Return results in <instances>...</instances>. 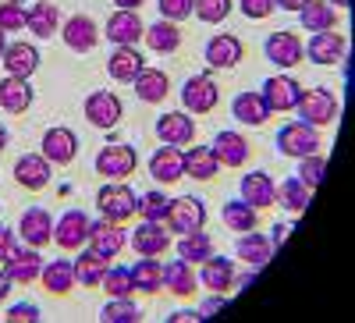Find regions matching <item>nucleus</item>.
I'll use <instances>...</instances> for the list:
<instances>
[{"instance_id":"obj_44","label":"nucleus","mask_w":355,"mask_h":323,"mask_svg":"<svg viewBox=\"0 0 355 323\" xmlns=\"http://www.w3.org/2000/svg\"><path fill=\"white\" fill-rule=\"evenodd\" d=\"M135 213H142V220H157V224H164L167 213H171V195H164V192H146V195L139 199Z\"/></svg>"},{"instance_id":"obj_10","label":"nucleus","mask_w":355,"mask_h":323,"mask_svg":"<svg viewBox=\"0 0 355 323\" xmlns=\"http://www.w3.org/2000/svg\"><path fill=\"white\" fill-rule=\"evenodd\" d=\"M89 238V217L82 210H68L57 217V227H53V242L57 249H64V252H78Z\"/></svg>"},{"instance_id":"obj_15","label":"nucleus","mask_w":355,"mask_h":323,"mask_svg":"<svg viewBox=\"0 0 355 323\" xmlns=\"http://www.w3.org/2000/svg\"><path fill=\"white\" fill-rule=\"evenodd\" d=\"M157 139L164 146H189L196 139V121L189 117V110H171L157 117Z\"/></svg>"},{"instance_id":"obj_50","label":"nucleus","mask_w":355,"mask_h":323,"mask_svg":"<svg viewBox=\"0 0 355 323\" xmlns=\"http://www.w3.org/2000/svg\"><path fill=\"white\" fill-rule=\"evenodd\" d=\"M242 4V15L252 18V21H263V18H270L277 8H274V0H239Z\"/></svg>"},{"instance_id":"obj_58","label":"nucleus","mask_w":355,"mask_h":323,"mask_svg":"<svg viewBox=\"0 0 355 323\" xmlns=\"http://www.w3.org/2000/svg\"><path fill=\"white\" fill-rule=\"evenodd\" d=\"M8 295H11V277H8L4 270H0V302H4Z\"/></svg>"},{"instance_id":"obj_47","label":"nucleus","mask_w":355,"mask_h":323,"mask_svg":"<svg viewBox=\"0 0 355 323\" xmlns=\"http://www.w3.org/2000/svg\"><path fill=\"white\" fill-rule=\"evenodd\" d=\"M231 8H234V0H196L192 15L199 21H206V25H220L231 15Z\"/></svg>"},{"instance_id":"obj_18","label":"nucleus","mask_w":355,"mask_h":323,"mask_svg":"<svg viewBox=\"0 0 355 323\" xmlns=\"http://www.w3.org/2000/svg\"><path fill=\"white\" fill-rule=\"evenodd\" d=\"M242 53H245V46H242L239 36L220 33V36H214L210 43H206V64L217 68V71H231L234 64L242 61Z\"/></svg>"},{"instance_id":"obj_21","label":"nucleus","mask_w":355,"mask_h":323,"mask_svg":"<svg viewBox=\"0 0 355 323\" xmlns=\"http://www.w3.org/2000/svg\"><path fill=\"white\" fill-rule=\"evenodd\" d=\"M146 33V25L139 18V11H114L107 21V40L114 46H135Z\"/></svg>"},{"instance_id":"obj_49","label":"nucleus","mask_w":355,"mask_h":323,"mask_svg":"<svg viewBox=\"0 0 355 323\" xmlns=\"http://www.w3.org/2000/svg\"><path fill=\"white\" fill-rule=\"evenodd\" d=\"M157 8L167 21H185V18H192L196 0H157Z\"/></svg>"},{"instance_id":"obj_42","label":"nucleus","mask_w":355,"mask_h":323,"mask_svg":"<svg viewBox=\"0 0 355 323\" xmlns=\"http://www.w3.org/2000/svg\"><path fill=\"white\" fill-rule=\"evenodd\" d=\"M220 217H224L227 231H252V227H256V220H259V210H256V207H249L245 199H231V202H224Z\"/></svg>"},{"instance_id":"obj_60","label":"nucleus","mask_w":355,"mask_h":323,"mask_svg":"<svg viewBox=\"0 0 355 323\" xmlns=\"http://www.w3.org/2000/svg\"><path fill=\"white\" fill-rule=\"evenodd\" d=\"M327 4H331V8H341V11H345V8H348V0H327Z\"/></svg>"},{"instance_id":"obj_20","label":"nucleus","mask_w":355,"mask_h":323,"mask_svg":"<svg viewBox=\"0 0 355 323\" xmlns=\"http://www.w3.org/2000/svg\"><path fill=\"white\" fill-rule=\"evenodd\" d=\"M164 288L171 291V295H178V299H192L199 291V277L192 270V263H185L182 256L164 263Z\"/></svg>"},{"instance_id":"obj_29","label":"nucleus","mask_w":355,"mask_h":323,"mask_svg":"<svg viewBox=\"0 0 355 323\" xmlns=\"http://www.w3.org/2000/svg\"><path fill=\"white\" fill-rule=\"evenodd\" d=\"M242 199L249 202V207H256V210L274 207V178L266 171L245 174V178H242Z\"/></svg>"},{"instance_id":"obj_36","label":"nucleus","mask_w":355,"mask_h":323,"mask_svg":"<svg viewBox=\"0 0 355 323\" xmlns=\"http://www.w3.org/2000/svg\"><path fill=\"white\" fill-rule=\"evenodd\" d=\"M142 40H146V46L150 50H157V53H174L178 46H182V28H178V21H167V18H160L157 25H150L142 33Z\"/></svg>"},{"instance_id":"obj_6","label":"nucleus","mask_w":355,"mask_h":323,"mask_svg":"<svg viewBox=\"0 0 355 323\" xmlns=\"http://www.w3.org/2000/svg\"><path fill=\"white\" fill-rule=\"evenodd\" d=\"M85 117L93 128H114L117 121L125 117V107H121V96L110 93V89H96L85 96Z\"/></svg>"},{"instance_id":"obj_7","label":"nucleus","mask_w":355,"mask_h":323,"mask_svg":"<svg viewBox=\"0 0 355 323\" xmlns=\"http://www.w3.org/2000/svg\"><path fill=\"white\" fill-rule=\"evenodd\" d=\"M40 270H43V256L33 245H15L11 256L4 259V274L11 277V284H33L40 281Z\"/></svg>"},{"instance_id":"obj_37","label":"nucleus","mask_w":355,"mask_h":323,"mask_svg":"<svg viewBox=\"0 0 355 323\" xmlns=\"http://www.w3.org/2000/svg\"><path fill=\"white\" fill-rule=\"evenodd\" d=\"M313 192L299 182V178H284L281 185H274V207H284L288 213H302L309 207Z\"/></svg>"},{"instance_id":"obj_23","label":"nucleus","mask_w":355,"mask_h":323,"mask_svg":"<svg viewBox=\"0 0 355 323\" xmlns=\"http://www.w3.org/2000/svg\"><path fill=\"white\" fill-rule=\"evenodd\" d=\"M266 61L277 64V68H295L302 64V43L295 33H274L270 40H266Z\"/></svg>"},{"instance_id":"obj_39","label":"nucleus","mask_w":355,"mask_h":323,"mask_svg":"<svg viewBox=\"0 0 355 323\" xmlns=\"http://www.w3.org/2000/svg\"><path fill=\"white\" fill-rule=\"evenodd\" d=\"M107 267H110V259H107V256H100L96 249H85V252L75 256V281L85 284V288H93V284L103 281Z\"/></svg>"},{"instance_id":"obj_62","label":"nucleus","mask_w":355,"mask_h":323,"mask_svg":"<svg viewBox=\"0 0 355 323\" xmlns=\"http://www.w3.org/2000/svg\"><path fill=\"white\" fill-rule=\"evenodd\" d=\"M11 4H21V0H11Z\"/></svg>"},{"instance_id":"obj_45","label":"nucleus","mask_w":355,"mask_h":323,"mask_svg":"<svg viewBox=\"0 0 355 323\" xmlns=\"http://www.w3.org/2000/svg\"><path fill=\"white\" fill-rule=\"evenodd\" d=\"M100 284H103V291H107L110 299H125V295H132V291H135L128 267H107V274H103Z\"/></svg>"},{"instance_id":"obj_48","label":"nucleus","mask_w":355,"mask_h":323,"mask_svg":"<svg viewBox=\"0 0 355 323\" xmlns=\"http://www.w3.org/2000/svg\"><path fill=\"white\" fill-rule=\"evenodd\" d=\"M28 25V11L21 4H0V33H18V28Z\"/></svg>"},{"instance_id":"obj_2","label":"nucleus","mask_w":355,"mask_h":323,"mask_svg":"<svg viewBox=\"0 0 355 323\" xmlns=\"http://www.w3.org/2000/svg\"><path fill=\"white\" fill-rule=\"evenodd\" d=\"M295 110H299V117H302L306 125L323 128V125H331L334 117H338V96L331 89H323V85H316V89H302Z\"/></svg>"},{"instance_id":"obj_1","label":"nucleus","mask_w":355,"mask_h":323,"mask_svg":"<svg viewBox=\"0 0 355 323\" xmlns=\"http://www.w3.org/2000/svg\"><path fill=\"white\" fill-rule=\"evenodd\" d=\"M96 207L107 220L114 224H125L135 217V207H139V195L125 185V182H107L100 192H96Z\"/></svg>"},{"instance_id":"obj_53","label":"nucleus","mask_w":355,"mask_h":323,"mask_svg":"<svg viewBox=\"0 0 355 323\" xmlns=\"http://www.w3.org/2000/svg\"><path fill=\"white\" fill-rule=\"evenodd\" d=\"M11 249H15V231L0 224V263H4V259L11 256Z\"/></svg>"},{"instance_id":"obj_3","label":"nucleus","mask_w":355,"mask_h":323,"mask_svg":"<svg viewBox=\"0 0 355 323\" xmlns=\"http://www.w3.org/2000/svg\"><path fill=\"white\" fill-rule=\"evenodd\" d=\"M277 150L281 157H295V160H302L309 153H320V135L313 125L306 121H291L277 132Z\"/></svg>"},{"instance_id":"obj_8","label":"nucleus","mask_w":355,"mask_h":323,"mask_svg":"<svg viewBox=\"0 0 355 323\" xmlns=\"http://www.w3.org/2000/svg\"><path fill=\"white\" fill-rule=\"evenodd\" d=\"M50 174H53V164L43 153H25L15 160V182L25 192H43L50 185Z\"/></svg>"},{"instance_id":"obj_43","label":"nucleus","mask_w":355,"mask_h":323,"mask_svg":"<svg viewBox=\"0 0 355 323\" xmlns=\"http://www.w3.org/2000/svg\"><path fill=\"white\" fill-rule=\"evenodd\" d=\"M100 320H103V323H139L142 313H139V306L132 302V295H125V299H110V302L103 306Z\"/></svg>"},{"instance_id":"obj_19","label":"nucleus","mask_w":355,"mask_h":323,"mask_svg":"<svg viewBox=\"0 0 355 323\" xmlns=\"http://www.w3.org/2000/svg\"><path fill=\"white\" fill-rule=\"evenodd\" d=\"M150 174L160 185H174L185 178V157L178 146H160V150L150 157Z\"/></svg>"},{"instance_id":"obj_33","label":"nucleus","mask_w":355,"mask_h":323,"mask_svg":"<svg viewBox=\"0 0 355 323\" xmlns=\"http://www.w3.org/2000/svg\"><path fill=\"white\" fill-rule=\"evenodd\" d=\"M199 277L210 291H231L234 288V263L227 256H210V259H202Z\"/></svg>"},{"instance_id":"obj_57","label":"nucleus","mask_w":355,"mask_h":323,"mask_svg":"<svg viewBox=\"0 0 355 323\" xmlns=\"http://www.w3.org/2000/svg\"><path fill=\"white\" fill-rule=\"evenodd\" d=\"M288 231H291L288 224H277V227H274V238H270V242H274V245H284V238H288Z\"/></svg>"},{"instance_id":"obj_31","label":"nucleus","mask_w":355,"mask_h":323,"mask_svg":"<svg viewBox=\"0 0 355 323\" xmlns=\"http://www.w3.org/2000/svg\"><path fill=\"white\" fill-rule=\"evenodd\" d=\"M139 71H142V53L135 46H114L110 61H107V75L114 82H135Z\"/></svg>"},{"instance_id":"obj_9","label":"nucleus","mask_w":355,"mask_h":323,"mask_svg":"<svg viewBox=\"0 0 355 323\" xmlns=\"http://www.w3.org/2000/svg\"><path fill=\"white\" fill-rule=\"evenodd\" d=\"M217 100H220V89L210 75H192L182 89V103L189 114H210L217 107Z\"/></svg>"},{"instance_id":"obj_51","label":"nucleus","mask_w":355,"mask_h":323,"mask_svg":"<svg viewBox=\"0 0 355 323\" xmlns=\"http://www.w3.org/2000/svg\"><path fill=\"white\" fill-rule=\"evenodd\" d=\"M4 320H8V323H36V320H40V306H36V302H18V306L8 309Z\"/></svg>"},{"instance_id":"obj_59","label":"nucleus","mask_w":355,"mask_h":323,"mask_svg":"<svg viewBox=\"0 0 355 323\" xmlns=\"http://www.w3.org/2000/svg\"><path fill=\"white\" fill-rule=\"evenodd\" d=\"M8 142H11V135H8V128H4V125H0V153L8 150Z\"/></svg>"},{"instance_id":"obj_32","label":"nucleus","mask_w":355,"mask_h":323,"mask_svg":"<svg viewBox=\"0 0 355 323\" xmlns=\"http://www.w3.org/2000/svg\"><path fill=\"white\" fill-rule=\"evenodd\" d=\"M231 114L239 117L242 125H252V128L270 121V107H266V100L259 93H239V96H234V103H231Z\"/></svg>"},{"instance_id":"obj_34","label":"nucleus","mask_w":355,"mask_h":323,"mask_svg":"<svg viewBox=\"0 0 355 323\" xmlns=\"http://www.w3.org/2000/svg\"><path fill=\"white\" fill-rule=\"evenodd\" d=\"M182 157H185V174H189V178H196V182H214L217 178L220 164H217L210 146H192V150L182 153Z\"/></svg>"},{"instance_id":"obj_17","label":"nucleus","mask_w":355,"mask_h":323,"mask_svg":"<svg viewBox=\"0 0 355 323\" xmlns=\"http://www.w3.org/2000/svg\"><path fill=\"white\" fill-rule=\"evenodd\" d=\"M132 249L139 256H164L171 249V227H164L157 220H142L132 231Z\"/></svg>"},{"instance_id":"obj_35","label":"nucleus","mask_w":355,"mask_h":323,"mask_svg":"<svg viewBox=\"0 0 355 323\" xmlns=\"http://www.w3.org/2000/svg\"><path fill=\"white\" fill-rule=\"evenodd\" d=\"M132 284L142 295H157L164 288V263H157V256H142L132 267Z\"/></svg>"},{"instance_id":"obj_40","label":"nucleus","mask_w":355,"mask_h":323,"mask_svg":"<svg viewBox=\"0 0 355 323\" xmlns=\"http://www.w3.org/2000/svg\"><path fill=\"white\" fill-rule=\"evenodd\" d=\"M299 21H302L306 33H327V28L338 25V8H331L327 0H309L299 11Z\"/></svg>"},{"instance_id":"obj_38","label":"nucleus","mask_w":355,"mask_h":323,"mask_svg":"<svg viewBox=\"0 0 355 323\" xmlns=\"http://www.w3.org/2000/svg\"><path fill=\"white\" fill-rule=\"evenodd\" d=\"M61 25H64L61 11H57V4H50V0H40V4L28 8V33H36L40 40H50Z\"/></svg>"},{"instance_id":"obj_30","label":"nucleus","mask_w":355,"mask_h":323,"mask_svg":"<svg viewBox=\"0 0 355 323\" xmlns=\"http://www.w3.org/2000/svg\"><path fill=\"white\" fill-rule=\"evenodd\" d=\"M135 96L142 100V103H164L167 100V93H171V82H167V75L164 71H157V68H142L139 75H135Z\"/></svg>"},{"instance_id":"obj_4","label":"nucleus","mask_w":355,"mask_h":323,"mask_svg":"<svg viewBox=\"0 0 355 323\" xmlns=\"http://www.w3.org/2000/svg\"><path fill=\"white\" fill-rule=\"evenodd\" d=\"M135 164H139V153L128 142L103 146V150L96 153V174H103V178H110V182H125L135 171Z\"/></svg>"},{"instance_id":"obj_61","label":"nucleus","mask_w":355,"mask_h":323,"mask_svg":"<svg viewBox=\"0 0 355 323\" xmlns=\"http://www.w3.org/2000/svg\"><path fill=\"white\" fill-rule=\"evenodd\" d=\"M4 50H8V40H4V33H0V61H4Z\"/></svg>"},{"instance_id":"obj_5","label":"nucleus","mask_w":355,"mask_h":323,"mask_svg":"<svg viewBox=\"0 0 355 323\" xmlns=\"http://www.w3.org/2000/svg\"><path fill=\"white\" fill-rule=\"evenodd\" d=\"M164 224L171 227V234L202 231V227H206V207H202V199H196V195L171 199V213H167Z\"/></svg>"},{"instance_id":"obj_12","label":"nucleus","mask_w":355,"mask_h":323,"mask_svg":"<svg viewBox=\"0 0 355 323\" xmlns=\"http://www.w3.org/2000/svg\"><path fill=\"white\" fill-rule=\"evenodd\" d=\"M259 96L266 100L270 114H274V110L284 114V110H295V103H299V96H302V85L295 82V78H288V75H274V78L263 82Z\"/></svg>"},{"instance_id":"obj_46","label":"nucleus","mask_w":355,"mask_h":323,"mask_svg":"<svg viewBox=\"0 0 355 323\" xmlns=\"http://www.w3.org/2000/svg\"><path fill=\"white\" fill-rule=\"evenodd\" d=\"M323 171H327V157H323V153H309V157L299 160V182L309 192H316L320 182H323Z\"/></svg>"},{"instance_id":"obj_54","label":"nucleus","mask_w":355,"mask_h":323,"mask_svg":"<svg viewBox=\"0 0 355 323\" xmlns=\"http://www.w3.org/2000/svg\"><path fill=\"white\" fill-rule=\"evenodd\" d=\"M306 4H309V0H274V8H281V11H295V15H299Z\"/></svg>"},{"instance_id":"obj_16","label":"nucleus","mask_w":355,"mask_h":323,"mask_svg":"<svg viewBox=\"0 0 355 323\" xmlns=\"http://www.w3.org/2000/svg\"><path fill=\"white\" fill-rule=\"evenodd\" d=\"M89 249H96L100 256H107V259H114L117 252L125 249V231H121V224H114V220H89Z\"/></svg>"},{"instance_id":"obj_52","label":"nucleus","mask_w":355,"mask_h":323,"mask_svg":"<svg viewBox=\"0 0 355 323\" xmlns=\"http://www.w3.org/2000/svg\"><path fill=\"white\" fill-rule=\"evenodd\" d=\"M224 309V291H214L206 302H199V320H210L214 313H220Z\"/></svg>"},{"instance_id":"obj_26","label":"nucleus","mask_w":355,"mask_h":323,"mask_svg":"<svg viewBox=\"0 0 355 323\" xmlns=\"http://www.w3.org/2000/svg\"><path fill=\"white\" fill-rule=\"evenodd\" d=\"M210 150H214V157H217L220 167H242L249 160V142L239 132H217Z\"/></svg>"},{"instance_id":"obj_56","label":"nucleus","mask_w":355,"mask_h":323,"mask_svg":"<svg viewBox=\"0 0 355 323\" xmlns=\"http://www.w3.org/2000/svg\"><path fill=\"white\" fill-rule=\"evenodd\" d=\"M114 4H117V11H139L146 0H114Z\"/></svg>"},{"instance_id":"obj_11","label":"nucleus","mask_w":355,"mask_h":323,"mask_svg":"<svg viewBox=\"0 0 355 323\" xmlns=\"http://www.w3.org/2000/svg\"><path fill=\"white\" fill-rule=\"evenodd\" d=\"M40 146H43L40 153H43L50 164H57V167H68V164L78 157V139H75V132H71V128H61V125L46 128Z\"/></svg>"},{"instance_id":"obj_27","label":"nucleus","mask_w":355,"mask_h":323,"mask_svg":"<svg viewBox=\"0 0 355 323\" xmlns=\"http://www.w3.org/2000/svg\"><path fill=\"white\" fill-rule=\"evenodd\" d=\"M234 256H239L242 263H249V267L256 270V267H263V263L274 256V242L266 238V234H259L256 227H252V231H242L239 245H234Z\"/></svg>"},{"instance_id":"obj_28","label":"nucleus","mask_w":355,"mask_h":323,"mask_svg":"<svg viewBox=\"0 0 355 323\" xmlns=\"http://www.w3.org/2000/svg\"><path fill=\"white\" fill-rule=\"evenodd\" d=\"M40 281H43V288L50 291V295H68V291L78 284L75 281V263L71 259H50V263H43Z\"/></svg>"},{"instance_id":"obj_55","label":"nucleus","mask_w":355,"mask_h":323,"mask_svg":"<svg viewBox=\"0 0 355 323\" xmlns=\"http://www.w3.org/2000/svg\"><path fill=\"white\" fill-rule=\"evenodd\" d=\"M196 320H199V309H178L171 316V323H196Z\"/></svg>"},{"instance_id":"obj_22","label":"nucleus","mask_w":355,"mask_h":323,"mask_svg":"<svg viewBox=\"0 0 355 323\" xmlns=\"http://www.w3.org/2000/svg\"><path fill=\"white\" fill-rule=\"evenodd\" d=\"M18 231H21L25 245H33V249H43V245L53 242V220H50V213L40 210V207H33V210H25V213H21Z\"/></svg>"},{"instance_id":"obj_14","label":"nucleus","mask_w":355,"mask_h":323,"mask_svg":"<svg viewBox=\"0 0 355 323\" xmlns=\"http://www.w3.org/2000/svg\"><path fill=\"white\" fill-rule=\"evenodd\" d=\"M61 40H64L68 50L89 53V50L100 43V28H96V21L89 18V15H71V18L61 25Z\"/></svg>"},{"instance_id":"obj_25","label":"nucleus","mask_w":355,"mask_h":323,"mask_svg":"<svg viewBox=\"0 0 355 323\" xmlns=\"http://www.w3.org/2000/svg\"><path fill=\"white\" fill-rule=\"evenodd\" d=\"M8 68V75H18V78H33L36 68H40V50L33 43H8L4 50V61H0Z\"/></svg>"},{"instance_id":"obj_13","label":"nucleus","mask_w":355,"mask_h":323,"mask_svg":"<svg viewBox=\"0 0 355 323\" xmlns=\"http://www.w3.org/2000/svg\"><path fill=\"white\" fill-rule=\"evenodd\" d=\"M302 53H309L313 64H341L345 53H348V40L341 33H334V28H327V33H313V40H309V46Z\"/></svg>"},{"instance_id":"obj_41","label":"nucleus","mask_w":355,"mask_h":323,"mask_svg":"<svg viewBox=\"0 0 355 323\" xmlns=\"http://www.w3.org/2000/svg\"><path fill=\"white\" fill-rule=\"evenodd\" d=\"M178 256H182L185 263H202V259H210L214 256V242H210V234L206 231H189L178 238Z\"/></svg>"},{"instance_id":"obj_24","label":"nucleus","mask_w":355,"mask_h":323,"mask_svg":"<svg viewBox=\"0 0 355 323\" xmlns=\"http://www.w3.org/2000/svg\"><path fill=\"white\" fill-rule=\"evenodd\" d=\"M33 100H36V93H33V85H28V78L8 75L4 82H0V110L25 114L28 107H33Z\"/></svg>"}]
</instances>
